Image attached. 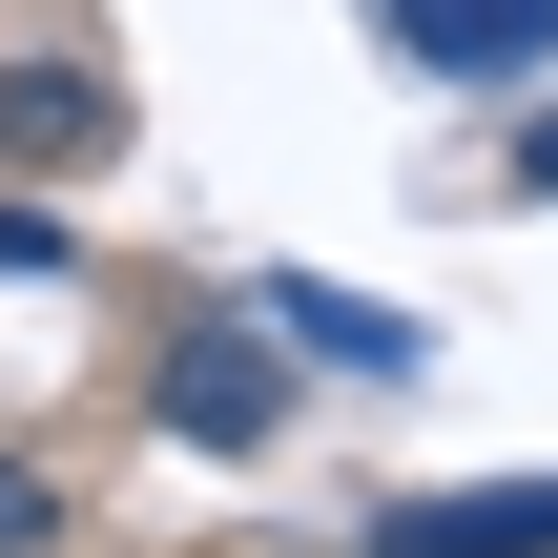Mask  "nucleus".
<instances>
[{
    "label": "nucleus",
    "mask_w": 558,
    "mask_h": 558,
    "mask_svg": "<svg viewBox=\"0 0 558 558\" xmlns=\"http://www.w3.org/2000/svg\"><path fill=\"white\" fill-rule=\"evenodd\" d=\"M373 21H393L435 83H538L558 62V0H373Z\"/></svg>",
    "instance_id": "1"
},
{
    "label": "nucleus",
    "mask_w": 558,
    "mask_h": 558,
    "mask_svg": "<svg viewBox=\"0 0 558 558\" xmlns=\"http://www.w3.org/2000/svg\"><path fill=\"white\" fill-rule=\"evenodd\" d=\"M373 558H558V476H497V497H393Z\"/></svg>",
    "instance_id": "2"
},
{
    "label": "nucleus",
    "mask_w": 558,
    "mask_h": 558,
    "mask_svg": "<svg viewBox=\"0 0 558 558\" xmlns=\"http://www.w3.org/2000/svg\"><path fill=\"white\" fill-rule=\"evenodd\" d=\"M269 331H290V352H311V373H373V393H393V373H414V352H435V331H414V311H393V290H311V269H290V290H269Z\"/></svg>",
    "instance_id": "3"
},
{
    "label": "nucleus",
    "mask_w": 558,
    "mask_h": 558,
    "mask_svg": "<svg viewBox=\"0 0 558 558\" xmlns=\"http://www.w3.org/2000/svg\"><path fill=\"white\" fill-rule=\"evenodd\" d=\"M166 435L248 456V435H269V352H248V331H186V352H166Z\"/></svg>",
    "instance_id": "4"
},
{
    "label": "nucleus",
    "mask_w": 558,
    "mask_h": 558,
    "mask_svg": "<svg viewBox=\"0 0 558 558\" xmlns=\"http://www.w3.org/2000/svg\"><path fill=\"white\" fill-rule=\"evenodd\" d=\"M41 518H62V497H41V476L0 456V558H41Z\"/></svg>",
    "instance_id": "5"
},
{
    "label": "nucleus",
    "mask_w": 558,
    "mask_h": 558,
    "mask_svg": "<svg viewBox=\"0 0 558 558\" xmlns=\"http://www.w3.org/2000/svg\"><path fill=\"white\" fill-rule=\"evenodd\" d=\"M0 290H62V228H0Z\"/></svg>",
    "instance_id": "6"
},
{
    "label": "nucleus",
    "mask_w": 558,
    "mask_h": 558,
    "mask_svg": "<svg viewBox=\"0 0 558 558\" xmlns=\"http://www.w3.org/2000/svg\"><path fill=\"white\" fill-rule=\"evenodd\" d=\"M518 186H558V124H538V145H518Z\"/></svg>",
    "instance_id": "7"
}]
</instances>
